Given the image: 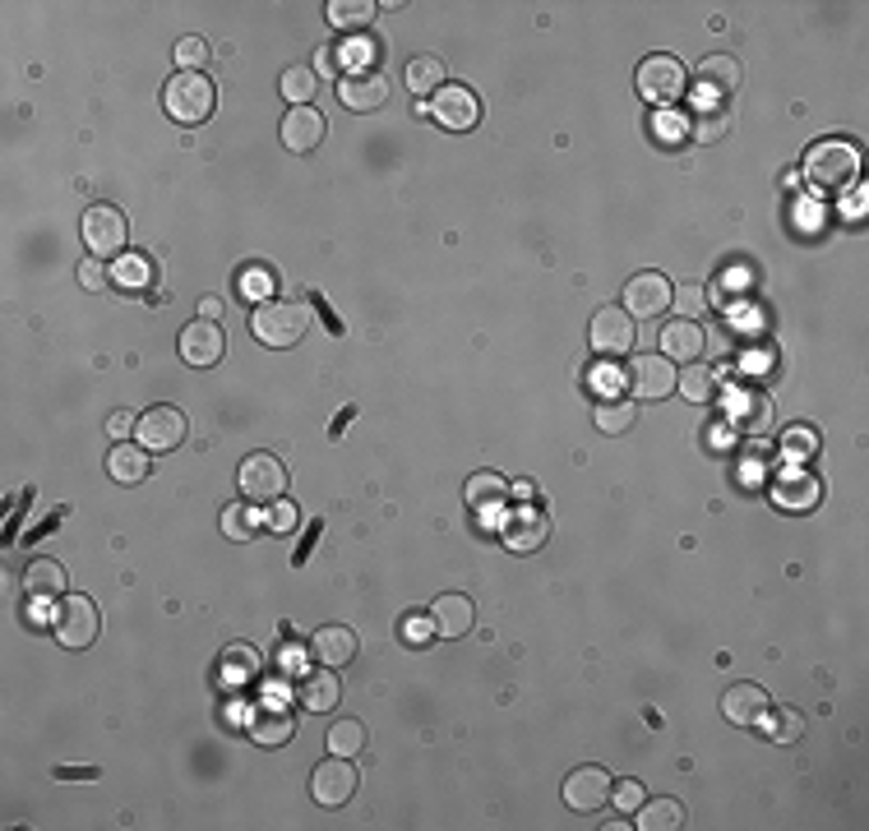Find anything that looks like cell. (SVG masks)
Wrapping results in <instances>:
<instances>
[{
	"instance_id": "83f0119b",
	"label": "cell",
	"mask_w": 869,
	"mask_h": 831,
	"mask_svg": "<svg viewBox=\"0 0 869 831\" xmlns=\"http://www.w3.org/2000/svg\"><path fill=\"white\" fill-rule=\"evenodd\" d=\"M819 480L809 476V472H787L777 485H772V504L777 508H787V513H805V508H815L819 504Z\"/></svg>"
},
{
	"instance_id": "4dcf8cb0",
	"label": "cell",
	"mask_w": 869,
	"mask_h": 831,
	"mask_svg": "<svg viewBox=\"0 0 869 831\" xmlns=\"http://www.w3.org/2000/svg\"><path fill=\"white\" fill-rule=\"evenodd\" d=\"M107 472L111 480H121V485H139L149 476V448H139V444H117L107 453Z\"/></svg>"
},
{
	"instance_id": "3957f363",
	"label": "cell",
	"mask_w": 869,
	"mask_h": 831,
	"mask_svg": "<svg viewBox=\"0 0 869 831\" xmlns=\"http://www.w3.org/2000/svg\"><path fill=\"white\" fill-rule=\"evenodd\" d=\"M162 107L176 125H204L218 107V89L200 70H176L172 83L162 89Z\"/></svg>"
},
{
	"instance_id": "f546056e",
	"label": "cell",
	"mask_w": 869,
	"mask_h": 831,
	"mask_svg": "<svg viewBox=\"0 0 869 831\" xmlns=\"http://www.w3.org/2000/svg\"><path fill=\"white\" fill-rule=\"evenodd\" d=\"M260 675V651L255 647H228L218 656V679L228 683V689H245V683H255Z\"/></svg>"
},
{
	"instance_id": "ac0fdd59",
	"label": "cell",
	"mask_w": 869,
	"mask_h": 831,
	"mask_svg": "<svg viewBox=\"0 0 869 831\" xmlns=\"http://www.w3.org/2000/svg\"><path fill=\"white\" fill-rule=\"evenodd\" d=\"M726 416H731V425L745 429V435H764V429H772V403L759 388H736L731 397H726Z\"/></svg>"
},
{
	"instance_id": "7c38bea8",
	"label": "cell",
	"mask_w": 869,
	"mask_h": 831,
	"mask_svg": "<svg viewBox=\"0 0 869 831\" xmlns=\"http://www.w3.org/2000/svg\"><path fill=\"white\" fill-rule=\"evenodd\" d=\"M356 786H361L356 767L347 758H338V753H333L329 762H320L315 777H311V794H315V804H324V809H343L347 799L356 794Z\"/></svg>"
},
{
	"instance_id": "74e56055",
	"label": "cell",
	"mask_w": 869,
	"mask_h": 831,
	"mask_svg": "<svg viewBox=\"0 0 869 831\" xmlns=\"http://www.w3.org/2000/svg\"><path fill=\"white\" fill-rule=\"evenodd\" d=\"M726 134H731V111L704 107V111H694V116H689V139L694 143H717Z\"/></svg>"
},
{
	"instance_id": "9a60e30c",
	"label": "cell",
	"mask_w": 869,
	"mask_h": 831,
	"mask_svg": "<svg viewBox=\"0 0 869 831\" xmlns=\"http://www.w3.org/2000/svg\"><path fill=\"white\" fill-rule=\"evenodd\" d=\"M324 130H329V121H324V111H315V107H287V116H283V149L287 153H315L320 143H324Z\"/></svg>"
},
{
	"instance_id": "1f68e13d",
	"label": "cell",
	"mask_w": 869,
	"mask_h": 831,
	"mask_svg": "<svg viewBox=\"0 0 869 831\" xmlns=\"http://www.w3.org/2000/svg\"><path fill=\"white\" fill-rule=\"evenodd\" d=\"M638 831H676L685 827V809L680 799H653V804H638Z\"/></svg>"
},
{
	"instance_id": "cb8c5ba5",
	"label": "cell",
	"mask_w": 869,
	"mask_h": 831,
	"mask_svg": "<svg viewBox=\"0 0 869 831\" xmlns=\"http://www.w3.org/2000/svg\"><path fill=\"white\" fill-rule=\"evenodd\" d=\"M694 79H698V89H704L708 98H726V93L740 89V61H736V55H726V51H717V55H708V61H698Z\"/></svg>"
},
{
	"instance_id": "11a10c76",
	"label": "cell",
	"mask_w": 869,
	"mask_h": 831,
	"mask_svg": "<svg viewBox=\"0 0 869 831\" xmlns=\"http://www.w3.org/2000/svg\"><path fill=\"white\" fill-rule=\"evenodd\" d=\"M107 429H111V439H117V444H125V439L134 435V416H130V412H117V416L107 420Z\"/></svg>"
},
{
	"instance_id": "6f0895ef",
	"label": "cell",
	"mask_w": 869,
	"mask_h": 831,
	"mask_svg": "<svg viewBox=\"0 0 869 831\" xmlns=\"http://www.w3.org/2000/svg\"><path fill=\"white\" fill-rule=\"evenodd\" d=\"M218 314H222V301L218 296H204L200 301V320H218Z\"/></svg>"
},
{
	"instance_id": "2e32d148",
	"label": "cell",
	"mask_w": 869,
	"mask_h": 831,
	"mask_svg": "<svg viewBox=\"0 0 869 831\" xmlns=\"http://www.w3.org/2000/svg\"><path fill=\"white\" fill-rule=\"evenodd\" d=\"M625 379L643 403H661V397L676 393V365H670L666 356H638Z\"/></svg>"
},
{
	"instance_id": "d4e9b609",
	"label": "cell",
	"mask_w": 869,
	"mask_h": 831,
	"mask_svg": "<svg viewBox=\"0 0 869 831\" xmlns=\"http://www.w3.org/2000/svg\"><path fill=\"white\" fill-rule=\"evenodd\" d=\"M431 624H435V638H467L476 624V610L467 596H439L431 606Z\"/></svg>"
},
{
	"instance_id": "db71d44e",
	"label": "cell",
	"mask_w": 869,
	"mask_h": 831,
	"mask_svg": "<svg viewBox=\"0 0 869 831\" xmlns=\"http://www.w3.org/2000/svg\"><path fill=\"white\" fill-rule=\"evenodd\" d=\"M593 384L602 388V397H620V384H625V375H615V365H610V361H602V365L593 369Z\"/></svg>"
},
{
	"instance_id": "7402d4cb",
	"label": "cell",
	"mask_w": 869,
	"mask_h": 831,
	"mask_svg": "<svg viewBox=\"0 0 869 831\" xmlns=\"http://www.w3.org/2000/svg\"><path fill=\"white\" fill-rule=\"evenodd\" d=\"M509 504V480L495 476V472H476L467 476V508L476 513V518H495V513Z\"/></svg>"
},
{
	"instance_id": "9f6ffc18",
	"label": "cell",
	"mask_w": 869,
	"mask_h": 831,
	"mask_svg": "<svg viewBox=\"0 0 869 831\" xmlns=\"http://www.w3.org/2000/svg\"><path fill=\"white\" fill-rule=\"evenodd\" d=\"M509 495H514L518 504H532V499H537V485H532V480H514V485H509Z\"/></svg>"
},
{
	"instance_id": "816d5d0a",
	"label": "cell",
	"mask_w": 869,
	"mask_h": 831,
	"mask_svg": "<svg viewBox=\"0 0 869 831\" xmlns=\"http://www.w3.org/2000/svg\"><path fill=\"white\" fill-rule=\"evenodd\" d=\"M610 799H615V809H620V813H638L643 786L638 781H620V786H610Z\"/></svg>"
},
{
	"instance_id": "6da1fadb",
	"label": "cell",
	"mask_w": 869,
	"mask_h": 831,
	"mask_svg": "<svg viewBox=\"0 0 869 831\" xmlns=\"http://www.w3.org/2000/svg\"><path fill=\"white\" fill-rule=\"evenodd\" d=\"M800 176L815 194H842L860 176V149L847 139H819L815 149L805 153Z\"/></svg>"
},
{
	"instance_id": "8d00e7d4",
	"label": "cell",
	"mask_w": 869,
	"mask_h": 831,
	"mask_svg": "<svg viewBox=\"0 0 869 831\" xmlns=\"http://www.w3.org/2000/svg\"><path fill=\"white\" fill-rule=\"evenodd\" d=\"M371 55H375V42L371 38H347L338 42L329 55H320V65H347V74H361L371 65Z\"/></svg>"
},
{
	"instance_id": "4fadbf2b",
	"label": "cell",
	"mask_w": 869,
	"mask_h": 831,
	"mask_svg": "<svg viewBox=\"0 0 869 831\" xmlns=\"http://www.w3.org/2000/svg\"><path fill=\"white\" fill-rule=\"evenodd\" d=\"M610 771L606 767H578L569 771V781H565V804L574 813H597L602 804H610Z\"/></svg>"
},
{
	"instance_id": "8992f818",
	"label": "cell",
	"mask_w": 869,
	"mask_h": 831,
	"mask_svg": "<svg viewBox=\"0 0 869 831\" xmlns=\"http://www.w3.org/2000/svg\"><path fill=\"white\" fill-rule=\"evenodd\" d=\"M670 296H676V286H670L666 273L648 268V273H634L625 282V292H620V310L629 314V320H657V314L670 310Z\"/></svg>"
},
{
	"instance_id": "bcb514c9",
	"label": "cell",
	"mask_w": 869,
	"mask_h": 831,
	"mask_svg": "<svg viewBox=\"0 0 869 831\" xmlns=\"http://www.w3.org/2000/svg\"><path fill=\"white\" fill-rule=\"evenodd\" d=\"M670 305H676L680 310V320H698V314H704L708 310V292H704V286H680V292L676 296H670Z\"/></svg>"
},
{
	"instance_id": "4316f807",
	"label": "cell",
	"mask_w": 869,
	"mask_h": 831,
	"mask_svg": "<svg viewBox=\"0 0 869 831\" xmlns=\"http://www.w3.org/2000/svg\"><path fill=\"white\" fill-rule=\"evenodd\" d=\"M704 347H708V337H704V328H698L694 320H676V324H666L661 328V356L666 361H698L704 356Z\"/></svg>"
},
{
	"instance_id": "484cf974",
	"label": "cell",
	"mask_w": 869,
	"mask_h": 831,
	"mask_svg": "<svg viewBox=\"0 0 869 831\" xmlns=\"http://www.w3.org/2000/svg\"><path fill=\"white\" fill-rule=\"evenodd\" d=\"M245 730H250V739H255L260 749H283V743L296 734V721H292V711H283V707H260L245 721Z\"/></svg>"
},
{
	"instance_id": "f35d334b",
	"label": "cell",
	"mask_w": 869,
	"mask_h": 831,
	"mask_svg": "<svg viewBox=\"0 0 869 831\" xmlns=\"http://www.w3.org/2000/svg\"><path fill=\"white\" fill-rule=\"evenodd\" d=\"M759 730H764L772 743H796V739L805 734V716H800V711H791V707H781V711H772V707H768V716L759 721Z\"/></svg>"
},
{
	"instance_id": "30bf717a",
	"label": "cell",
	"mask_w": 869,
	"mask_h": 831,
	"mask_svg": "<svg viewBox=\"0 0 869 831\" xmlns=\"http://www.w3.org/2000/svg\"><path fill=\"white\" fill-rule=\"evenodd\" d=\"M185 439V412L181 407H149L134 420V444L149 453H172Z\"/></svg>"
},
{
	"instance_id": "5b68a950",
	"label": "cell",
	"mask_w": 869,
	"mask_h": 831,
	"mask_svg": "<svg viewBox=\"0 0 869 831\" xmlns=\"http://www.w3.org/2000/svg\"><path fill=\"white\" fill-rule=\"evenodd\" d=\"M125 236H130V226H125V213L121 209L93 204L89 213H83V245H89L93 260H121V254H125Z\"/></svg>"
},
{
	"instance_id": "7dc6e473",
	"label": "cell",
	"mask_w": 869,
	"mask_h": 831,
	"mask_svg": "<svg viewBox=\"0 0 869 831\" xmlns=\"http://www.w3.org/2000/svg\"><path fill=\"white\" fill-rule=\"evenodd\" d=\"M209 61V42L204 38H181L176 42V65L181 70H200Z\"/></svg>"
},
{
	"instance_id": "9c48e42d",
	"label": "cell",
	"mask_w": 869,
	"mask_h": 831,
	"mask_svg": "<svg viewBox=\"0 0 869 831\" xmlns=\"http://www.w3.org/2000/svg\"><path fill=\"white\" fill-rule=\"evenodd\" d=\"M98 628H102V615L89 596H65L61 606H55V642L79 651V647H89L98 638Z\"/></svg>"
},
{
	"instance_id": "8fae6325",
	"label": "cell",
	"mask_w": 869,
	"mask_h": 831,
	"mask_svg": "<svg viewBox=\"0 0 869 831\" xmlns=\"http://www.w3.org/2000/svg\"><path fill=\"white\" fill-rule=\"evenodd\" d=\"M431 116H435V125L463 134V130H476V121H482V102H476V93L463 89V83H444L431 98Z\"/></svg>"
},
{
	"instance_id": "d6a6232c",
	"label": "cell",
	"mask_w": 869,
	"mask_h": 831,
	"mask_svg": "<svg viewBox=\"0 0 869 831\" xmlns=\"http://www.w3.org/2000/svg\"><path fill=\"white\" fill-rule=\"evenodd\" d=\"M277 89H283V98L292 107H311V98L320 89V70L315 65H287L283 79H277Z\"/></svg>"
},
{
	"instance_id": "f1b7e54d",
	"label": "cell",
	"mask_w": 869,
	"mask_h": 831,
	"mask_svg": "<svg viewBox=\"0 0 869 831\" xmlns=\"http://www.w3.org/2000/svg\"><path fill=\"white\" fill-rule=\"evenodd\" d=\"M296 698H301V707L305 711H333L338 707V698H343V683H338V675H329L324 666L315 670V675H305L301 679V689H296Z\"/></svg>"
},
{
	"instance_id": "f907efd6",
	"label": "cell",
	"mask_w": 869,
	"mask_h": 831,
	"mask_svg": "<svg viewBox=\"0 0 869 831\" xmlns=\"http://www.w3.org/2000/svg\"><path fill=\"white\" fill-rule=\"evenodd\" d=\"M653 134H661L666 143H680V139H689V116H676V111H666V116H657Z\"/></svg>"
},
{
	"instance_id": "e0dca14e",
	"label": "cell",
	"mask_w": 869,
	"mask_h": 831,
	"mask_svg": "<svg viewBox=\"0 0 869 831\" xmlns=\"http://www.w3.org/2000/svg\"><path fill=\"white\" fill-rule=\"evenodd\" d=\"M305 656H311L315 666H324V670H343L356 656V634H352V628H343V624H324L320 634L305 642Z\"/></svg>"
},
{
	"instance_id": "e575fe53",
	"label": "cell",
	"mask_w": 869,
	"mask_h": 831,
	"mask_svg": "<svg viewBox=\"0 0 869 831\" xmlns=\"http://www.w3.org/2000/svg\"><path fill=\"white\" fill-rule=\"evenodd\" d=\"M111 282L125 286V292H144V286H153V260L149 254H121L111 264Z\"/></svg>"
},
{
	"instance_id": "c3c4849f",
	"label": "cell",
	"mask_w": 869,
	"mask_h": 831,
	"mask_svg": "<svg viewBox=\"0 0 869 831\" xmlns=\"http://www.w3.org/2000/svg\"><path fill=\"white\" fill-rule=\"evenodd\" d=\"M107 282H111V268H107V260H93V254H89V260L79 264V286H83V292H102Z\"/></svg>"
},
{
	"instance_id": "681fc988",
	"label": "cell",
	"mask_w": 869,
	"mask_h": 831,
	"mask_svg": "<svg viewBox=\"0 0 869 831\" xmlns=\"http://www.w3.org/2000/svg\"><path fill=\"white\" fill-rule=\"evenodd\" d=\"M296 518H301V513H296V504H292V499H287V504L277 499V504H273V513H269V531H277V536H292V531H296Z\"/></svg>"
},
{
	"instance_id": "d6986e66",
	"label": "cell",
	"mask_w": 869,
	"mask_h": 831,
	"mask_svg": "<svg viewBox=\"0 0 869 831\" xmlns=\"http://www.w3.org/2000/svg\"><path fill=\"white\" fill-rule=\"evenodd\" d=\"M222 347H228V337H222V328H218V320H194V324H185V333H181V356H185V365H218L222 361Z\"/></svg>"
},
{
	"instance_id": "ee69618b",
	"label": "cell",
	"mask_w": 869,
	"mask_h": 831,
	"mask_svg": "<svg viewBox=\"0 0 869 831\" xmlns=\"http://www.w3.org/2000/svg\"><path fill=\"white\" fill-rule=\"evenodd\" d=\"M781 453H787L791 463H809V457L819 453V429L815 425H791L787 435H781Z\"/></svg>"
},
{
	"instance_id": "ab89813d",
	"label": "cell",
	"mask_w": 869,
	"mask_h": 831,
	"mask_svg": "<svg viewBox=\"0 0 869 831\" xmlns=\"http://www.w3.org/2000/svg\"><path fill=\"white\" fill-rule=\"evenodd\" d=\"M634 403H625V397H602L597 403V429L602 435H625V429L634 425Z\"/></svg>"
},
{
	"instance_id": "277c9868",
	"label": "cell",
	"mask_w": 869,
	"mask_h": 831,
	"mask_svg": "<svg viewBox=\"0 0 869 831\" xmlns=\"http://www.w3.org/2000/svg\"><path fill=\"white\" fill-rule=\"evenodd\" d=\"M236 485L250 504H277L287 490V467L277 453H250L241 472H236Z\"/></svg>"
},
{
	"instance_id": "ba28073f",
	"label": "cell",
	"mask_w": 869,
	"mask_h": 831,
	"mask_svg": "<svg viewBox=\"0 0 869 831\" xmlns=\"http://www.w3.org/2000/svg\"><path fill=\"white\" fill-rule=\"evenodd\" d=\"M638 93H643V102H653V107H666V102H676L680 93H685V83H689V74H685V65L676 61V55H648V61L638 65Z\"/></svg>"
},
{
	"instance_id": "d590c367",
	"label": "cell",
	"mask_w": 869,
	"mask_h": 831,
	"mask_svg": "<svg viewBox=\"0 0 869 831\" xmlns=\"http://www.w3.org/2000/svg\"><path fill=\"white\" fill-rule=\"evenodd\" d=\"M676 388L689 397V403H713V397H717V375L704 361H689L676 375Z\"/></svg>"
},
{
	"instance_id": "7a4b0ae2",
	"label": "cell",
	"mask_w": 869,
	"mask_h": 831,
	"mask_svg": "<svg viewBox=\"0 0 869 831\" xmlns=\"http://www.w3.org/2000/svg\"><path fill=\"white\" fill-rule=\"evenodd\" d=\"M305 328H311V305L287 296V301H260L255 310H250V333H255L264 347H296V342L305 337Z\"/></svg>"
},
{
	"instance_id": "603a6c76",
	"label": "cell",
	"mask_w": 869,
	"mask_h": 831,
	"mask_svg": "<svg viewBox=\"0 0 869 831\" xmlns=\"http://www.w3.org/2000/svg\"><path fill=\"white\" fill-rule=\"evenodd\" d=\"M23 596L47 606V600H65V568L55 559H33L23 568Z\"/></svg>"
},
{
	"instance_id": "f5cc1de1",
	"label": "cell",
	"mask_w": 869,
	"mask_h": 831,
	"mask_svg": "<svg viewBox=\"0 0 869 831\" xmlns=\"http://www.w3.org/2000/svg\"><path fill=\"white\" fill-rule=\"evenodd\" d=\"M403 638H407L412 647L431 642V638H435V624H431V615H407V619H403Z\"/></svg>"
},
{
	"instance_id": "f6af8a7d",
	"label": "cell",
	"mask_w": 869,
	"mask_h": 831,
	"mask_svg": "<svg viewBox=\"0 0 869 831\" xmlns=\"http://www.w3.org/2000/svg\"><path fill=\"white\" fill-rule=\"evenodd\" d=\"M236 292L245 296V301H269V292H273V277L264 273V268H245L241 277H236Z\"/></svg>"
},
{
	"instance_id": "836d02e7",
	"label": "cell",
	"mask_w": 869,
	"mask_h": 831,
	"mask_svg": "<svg viewBox=\"0 0 869 831\" xmlns=\"http://www.w3.org/2000/svg\"><path fill=\"white\" fill-rule=\"evenodd\" d=\"M403 79H407V89L426 102V93L444 89V65L435 61V55H412L407 70H403Z\"/></svg>"
},
{
	"instance_id": "ffe728a7",
	"label": "cell",
	"mask_w": 869,
	"mask_h": 831,
	"mask_svg": "<svg viewBox=\"0 0 869 831\" xmlns=\"http://www.w3.org/2000/svg\"><path fill=\"white\" fill-rule=\"evenodd\" d=\"M338 98L347 111H380L388 102V79L375 74V70H361V74H343L338 83Z\"/></svg>"
},
{
	"instance_id": "7bdbcfd3",
	"label": "cell",
	"mask_w": 869,
	"mask_h": 831,
	"mask_svg": "<svg viewBox=\"0 0 869 831\" xmlns=\"http://www.w3.org/2000/svg\"><path fill=\"white\" fill-rule=\"evenodd\" d=\"M255 531H260V523H255V508H250V499L222 508V536H228V540H250Z\"/></svg>"
},
{
	"instance_id": "b9f144b4",
	"label": "cell",
	"mask_w": 869,
	"mask_h": 831,
	"mask_svg": "<svg viewBox=\"0 0 869 831\" xmlns=\"http://www.w3.org/2000/svg\"><path fill=\"white\" fill-rule=\"evenodd\" d=\"M329 749L338 758H356L361 749H366V726L361 721H333L329 726Z\"/></svg>"
},
{
	"instance_id": "52a82bcc",
	"label": "cell",
	"mask_w": 869,
	"mask_h": 831,
	"mask_svg": "<svg viewBox=\"0 0 869 831\" xmlns=\"http://www.w3.org/2000/svg\"><path fill=\"white\" fill-rule=\"evenodd\" d=\"M587 342H593V352L602 356V361H620V356H629L634 352V342H638V328H634V320L620 310V305H606V310H597L593 314V328H587Z\"/></svg>"
},
{
	"instance_id": "5bb4252c",
	"label": "cell",
	"mask_w": 869,
	"mask_h": 831,
	"mask_svg": "<svg viewBox=\"0 0 869 831\" xmlns=\"http://www.w3.org/2000/svg\"><path fill=\"white\" fill-rule=\"evenodd\" d=\"M546 536H550V518L546 513H537L532 504H523L518 513H509V523L499 527V540L509 546L514 555H532V550H542L546 546Z\"/></svg>"
},
{
	"instance_id": "44dd1931",
	"label": "cell",
	"mask_w": 869,
	"mask_h": 831,
	"mask_svg": "<svg viewBox=\"0 0 869 831\" xmlns=\"http://www.w3.org/2000/svg\"><path fill=\"white\" fill-rule=\"evenodd\" d=\"M721 711H726L731 726H759L768 716V693L759 689V683H731L726 698H721Z\"/></svg>"
},
{
	"instance_id": "60d3db41",
	"label": "cell",
	"mask_w": 869,
	"mask_h": 831,
	"mask_svg": "<svg viewBox=\"0 0 869 831\" xmlns=\"http://www.w3.org/2000/svg\"><path fill=\"white\" fill-rule=\"evenodd\" d=\"M329 23L333 28H366L375 19V6L371 0H329Z\"/></svg>"
}]
</instances>
